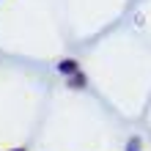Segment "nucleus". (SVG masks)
<instances>
[{"instance_id": "obj_1", "label": "nucleus", "mask_w": 151, "mask_h": 151, "mask_svg": "<svg viewBox=\"0 0 151 151\" xmlns=\"http://www.w3.org/2000/svg\"><path fill=\"white\" fill-rule=\"evenodd\" d=\"M129 151H137V140H132V143H129Z\"/></svg>"}, {"instance_id": "obj_2", "label": "nucleus", "mask_w": 151, "mask_h": 151, "mask_svg": "<svg viewBox=\"0 0 151 151\" xmlns=\"http://www.w3.org/2000/svg\"><path fill=\"white\" fill-rule=\"evenodd\" d=\"M17 151H19V148H17Z\"/></svg>"}]
</instances>
